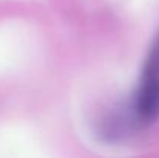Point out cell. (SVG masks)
I'll list each match as a JSON object with an SVG mask.
<instances>
[{
	"label": "cell",
	"instance_id": "cell-1",
	"mask_svg": "<svg viewBox=\"0 0 159 158\" xmlns=\"http://www.w3.org/2000/svg\"><path fill=\"white\" fill-rule=\"evenodd\" d=\"M134 115L141 124H152L159 119V33L142 67L134 98Z\"/></svg>",
	"mask_w": 159,
	"mask_h": 158
}]
</instances>
